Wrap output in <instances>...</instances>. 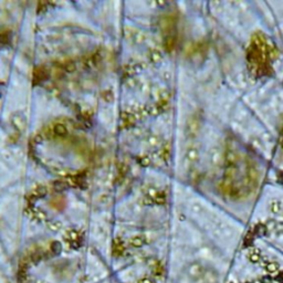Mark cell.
I'll return each instance as SVG.
<instances>
[{
	"label": "cell",
	"mask_w": 283,
	"mask_h": 283,
	"mask_svg": "<svg viewBox=\"0 0 283 283\" xmlns=\"http://www.w3.org/2000/svg\"><path fill=\"white\" fill-rule=\"evenodd\" d=\"M54 131L58 135H64L66 133V128L63 126V125H61V124H58V125L54 127Z\"/></svg>",
	"instance_id": "obj_1"
},
{
	"label": "cell",
	"mask_w": 283,
	"mask_h": 283,
	"mask_svg": "<svg viewBox=\"0 0 283 283\" xmlns=\"http://www.w3.org/2000/svg\"><path fill=\"white\" fill-rule=\"evenodd\" d=\"M278 269H279V265L276 264V263H269V264L267 265V270H268V272L270 273L276 272Z\"/></svg>",
	"instance_id": "obj_2"
},
{
	"label": "cell",
	"mask_w": 283,
	"mask_h": 283,
	"mask_svg": "<svg viewBox=\"0 0 283 283\" xmlns=\"http://www.w3.org/2000/svg\"><path fill=\"white\" fill-rule=\"evenodd\" d=\"M52 250H53L54 253H59L61 251V244L59 242H54L52 244Z\"/></svg>",
	"instance_id": "obj_3"
},
{
	"label": "cell",
	"mask_w": 283,
	"mask_h": 283,
	"mask_svg": "<svg viewBox=\"0 0 283 283\" xmlns=\"http://www.w3.org/2000/svg\"><path fill=\"white\" fill-rule=\"evenodd\" d=\"M142 283H152V281L148 279H144L143 281H142Z\"/></svg>",
	"instance_id": "obj_4"
}]
</instances>
